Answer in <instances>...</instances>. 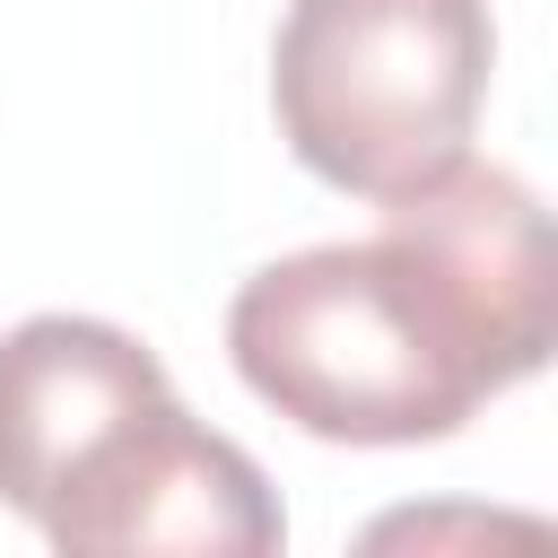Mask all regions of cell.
Listing matches in <instances>:
<instances>
[{
    "mask_svg": "<svg viewBox=\"0 0 558 558\" xmlns=\"http://www.w3.org/2000/svg\"><path fill=\"white\" fill-rule=\"evenodd\" d=\"M166 366L148 340L96 314H26L0 331V506L44 523L78 462L166 401Z\"/></svg>",
    "mask_w": 558,
    "mask_h": 558,
    "instance_id": "4",
    "label": "cell"
},
{
    "mask_svg": "<svg viewBox=\"0 0 558 558\" xmlns=\"http://www.w3.org/2000/svg\"><path fill=\"white\" fill-rule=\"evenodd\" d=\"M35 532L70 558H270L288 514L262 462L166 392L78 462Z\"/></svg>",
    "mask_w": 558,
    "mask_h": 558,
    "instance_id": "3",
    "label": "cell"
},
{
    "mask_svg": "<svg viewBox=\"0 0 558 558\" xmlns=\"http://www.w3.org/2000/svg\"><path fill=\"white\" fill-rule=\"evenodd\" d=\"M488 70V0H288L270 113L305 174L384 209L462 157Z\"/></svg>",
    "mask_w": 558,
    "mask_h": 558,
    "instance_id": "2",
    "label": "cell"
},
{
    "mask_svg": "<svg viewBox=\"0 0 558 558\" xmlns=\"http://www.w3.org/2000/svg\"><path fill=\"white\" fill-rule=\"evenodd\" d=\"M558 340L549 218L523 174L453 157L384 201V235L262 262L227 305L253 401L323 445H436Z\"/></svg>",
    "mask_w": 558,
    "mask_h": 558,
    "instance_id": "1",
    "label": "cell"
}]
</instances>
